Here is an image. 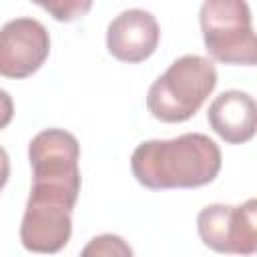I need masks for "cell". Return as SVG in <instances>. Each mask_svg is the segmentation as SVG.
<instances>
[{
    "label": "cell",
    "instance_id": "6",
    "mask_svg": "<svg viewBox=\"0 0 257 257\" xmlns=\"http://www.w3.org/2000/svg\"><path fill=\"white\" fill-rule=\"evenodd\" d=\"M50 52V36L42 22L30 16L8 20L0 28V74L26 78L34 74Z\"/></svg>",
    "mask_w": 257,
    "mask_h": 257
},
{
    "label": "cell",
    "instance_id": "10",
    "mask_svg": "<svg viewBox=\"0 0 257 257\" xmlns=\"http://www.w3.org/2000/svg\"><path fill=\"white\" fill-rule=\"evenodd\" d=\"M78 257H135L131 245L114 233H102L92 237Z\"/></svg>",
    "mask_w": 257,
    "mask_h": 257
},
{
    "label": "cell",
    "instance_id": "8",
    "mask_svg": "<svg viewBox=\"0 0 257 257\" xmlns=\"http://www.w3.org/2000/svg\"><path fill=\"white\" fill-rule=\"evenodd\" d=\"M161 38L157 18L143 8H128L114 16L106 28V48L120 62H143Z\"/></svg>",
    "mask_w": 257,
    "mask_h": 257
},
{
    "label": "cell",
    "instance_id": "2",
    "mask_svg": "<svg viewBox=\"0 0 257 257\" xmlns=\"http://www.w3.org/2000/svg\"><path fill=\"white\" fill-rule=\"evenodd\" d=\"M215 86V64L205 56L185 54L149 86L147 108L163 122H185L203 106Z\"/></svg>",
    "mask_w": 257,
    "mask_h": 257
},
{
    "label": "cell",
    "instance_id": "1",
    "mask_svg": "<svg viewBox=\"0 0 257 257\" xmlns=\"http://www.w3.org/2000/svg\"><path fill=\"white\" fill-rule=\"evenodd\" d=\"M135 179L153 191L197 189L215 181L221 171V149L203 133L141 143L131 157Z\"/></svg>",
    "mask_w": 257,
    "mask_h": 257
},
{
    "label": "cell",
    "instance_id": "7",
    "mask_svg": "<svg viewBox=\"0 0 257 257\" xmlns=\"http://www.w3.org/2000/svg\"><path fill=\"white\" fill-rule=\"evenodd\" d=\"M72 209L66 203L28 197L20 223V241L32 253H58L72 235Z\"/></svg>",
    "mask_w": 257,
    "mask_h": 257
},
{
    "label": "cell",
    "instance_id": "9",
    "mask_svg": "<svg viewBox=\"0 0 257 257\" xmlns=\"http://www.w3.org/2000/svg\"><path fill=\"white\" fill-rule=\"evenodd\" d=\"M207 120L225 143L243 145L255 135L257 104L243 90H225L209 104Z\"/></svg>",
    "mask_w": 257,
    "mask_h": 257
},
{
    "label": "cell",
    "instance_id": "4",
    "mask_svg": "<svg viewBox=\"0 0 257 257\" xmlns=\"http://www.w3.org/2000/svg\"><path fill=\"white\" fill-rule=\"evenodd\" d=\"M201 241L217 253L253 255L257 251V201L247 199L243 205L215 203L197 215Z\"/></svg>",
    "mask_w": 257,
    "mask_h": 257
},
{
    "label": "cell",
    "instance_id": "13",
    "mask_svg": "<svg viewBox=\"0 0 257 257\" xmlns=\"http://www.w3.org/2000/svg\"><path fill=\"white\" fill-rule=\"evenodd\" d=\"M8 177H10V157H8V153L0 147V191L4 189Z\"/></svg>",
    "mask_w": 257,
    "mask_h": 257
},
{
    "label": "cell",
    "instance_id": "12",
    "mask_svg": "<svg viewBox=\"0 0 257 257\" xmlns=\"http://www.w3.org/2000/svg\"><path fill=\"white\" fill-rule=\"evenodd\" d=\"M12 116H14V102H12V96H10L4 88H0V131L10 124Z\"/></svg>",
    "mask_w": 257,
    "mask_h": 257
},
{
    "label": "cell",
    "instance_id": "5",
    "mask_svg": "<svg viewBox=\"0 0 257 257\" xmlns=\"http://www.w3.org/2000/svg\"><path fill=\"white\" fill-rule=\"evenodd\" d=\"M80 145L64 128L40 131L28 145L32 185L80 193Z\"/></svg>",
    "mask_w": 257,
    "mask_h": 257
},
{
    "label": "cell",
    "instance_id": "3",
    "mask_svg": "<svg viewBox=\"0 0 257 257\" xmlns=\"http://www.w3.org/2000/svg\"><path fill=\"white\" fill-rule=\"evenodd\" d=\"M199 24L205 48L215 60L245 66L257 62V42L247 2L207 0L199 10Z\"/></svg>",
    "mask_w": 257,
    "mask_h": 257
},
{
    "label": "cell",
    "instance_id": "11",
    "mask_svg": "<svg viewBox=\"0 0 257 257\" xmlns=\"http://www.w3.org/2000/svg\"><path fill=\"white\" fill-rule=\"evenodd\" d=\"M44 10L52 12L56 20H74L78 16H82L88 8H90V2H38Z\"/></svg>",
    "mask_w": 257,
    "mask_h": 257
}]
</instances>
